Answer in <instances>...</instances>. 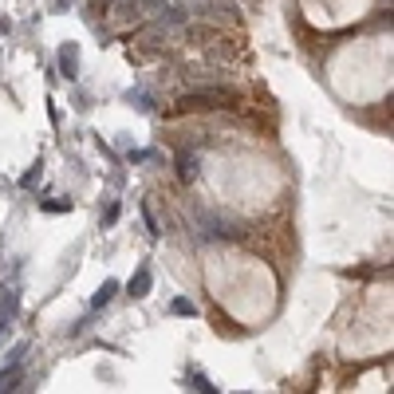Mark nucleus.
I'll return each instance as SVG.
<instances>
[{
    "instance_id": "obj_14",
    "label": "nucleus",
    "mask_w": 394,
    "mask_h": 394,
    "mask_svg": "<svg viewBox=\"0 0 394 394\" xmlns=\"http://www.w3.org/2000/svg\"><path fill=\"white\" fill-rule=\"evenodd\" d=\"M4 32H8V20H0V36H4Z\"/></svg>"
},
{
    "instance_id": "obj_15",
    "label": "nucleus",
    "mask_w": 394,
    "mask_h": 394,
    "mask_svg": "<svg viewBox=\"0 0 394 394\" xmlns=\"http://www.w3.org/2000/svg\"><path fill=\"white\" fill-rule=\"evenodd\" d=\"M4 323H8V320H0V327H4Z\"/></svg>"
},
{
    "instance_id": "obj_13",
    "label": "nucleus",
    "mask_w": 394,
    "mask_h": 394,
    "mask_svg": "<svg viewBox=\"0 0 394 394\" xmlns=\"http://www.w3.org/2000/svg\"><path fill=\"white\" fill-rule=\"evenodd\" d=\"M114 217H119V205H107V213H103V221L114 225Z\"/></svg>"
},
{
    "instance_id": "obj_3",
    "label": "nucleus",
    "mask_w": 394,
    "mask_h": 394,
    "mask_svg": "<svg viewBox=\"0 0 394 394\" xmlns=\"http://www.w3.org/2000/svg\"><path fill=\"white\" fill-rule=\"evenodd\" d=\"M55 60H60V75H63V79H75V75H79V44H63Z\"/></svg>"
},
{
    "instance_id": "obj_7",
    "label": "nucleus",
    "mask_w": 394,
    "mask_h": 394,
    "mask_svg": "<svg viewBox=\"0 0 394 394\" xmlns=\"http://www.w3.org/2000/svg\"><path fill=\"white\" fill-rule=\"evenodd\" d=\"M178 173H182V182H194V154L189 150L178 154Z\"/></svg>"
},
{
    "instance_id": "obj_4",
    "label": "nucleus",
    "mask_w": 394,
    "mask_h": 394,
    "mask_svg": "<svg viewBox=\"0 0 394 394\" xmlns=\"http://www.w3.org/2000/svg\"><path fill=\"white\" fill-rule=\"evenodd\" d=\"M150 288H154V276H150V268L142 264V268L130 276V284H126V296H135V300H142V296H150Z\"/></svg>"
},
{
    "instance_id": "obj_1",
    "label": "nucleus",
    "mask_w": 394,
    "mask_h": 394,
    "mask_svg": "<svg viewBox=\"0 0 394 394\" xmlns=\"http://www.w3.org/2000/svg\"><path fill=\"white\" fill-rule=\"evenodd\" d=\"M229 103H233V95H229V91L209 87V91H189V95H182L178 111H213V107H229Z\"/></svg>"
},
{
    "instance_id": "obj_11",
    "label": "nucleus",
    "mask_w": 394,
    "mask_h": 394,
    "mask_svg": "<svg viewBox=\"0 0 394 394\" xmlns=\"http://www.w3.org/2000/svg\"><path fill=\"white\" fill-rule=\"evenodd\" d=\"M40 209H48V213H67V209H71V201H40Z\"/></svg>"
},
{
    "instance_id": "obj_5",
    "label": "nucleus",
    "mask_w": 394,
    "mask_h": 394,
    "mask_svg": "<svg viewBox=\"0 0 394 394\" xmlns=\"http://www.w3.org/2000/svg\"><path fill=\"white\" fill-rule=\"evenodd\" d=\"M20 311V288H0V320H16Z\"/></svg>"
},
{
    "instance_id": "obj_9",
    "label": "nucleus",
    "mask_w": 394,
    "mask_h": 394,
    "mask_svg": "<svg viewBox=\"0 0 394 394\" xmlns=\"http://www.w3.org/2000/svg\"><path fill=\"white\" fill-rule=\"evenodd\" d=\"M40 173H44V166H40V162H36V166H28V170H24V178H20V185H24V189H28V185H36V178H40Z\"/></svg>"
},
{
    "instance_id": "obj_10",
    "label": "nucleus",
    "mask_w": 394,
    "mask_h": 394,
    "mask_svg": "<svg viewBox=\"0 0 394 394\" xmlns=\"http://www.w3.org/2000/svg\"><path fill=\"white\" fill-rule=\"evenodd\" d=\"M189 382H194V391H205V394H217V386H213V382H209V379H205V375H194V379H189Z\"/></svg>"
},
{
    "instance_id": "obj_2",
    "label": "nucleus",
    "mask_w": 394,
    "mask_h": 394,
    "mask_svg": "<svg viewBox=\"0 0 394 394\" xmlns=\"http://www.w3.org/2000/svg\"><path fill=\"white\" fill-rule=\"evenodd\" d=\"M24 355H28V343H16L8 363L0 367V391H16V382H20V367H24Z\"/></svg>"
},
{
    "instance_id": "obj_6",
    "label": "nucleus",
    "mask_w": 394,
    "mask_h": 394,
    "mask_svg": "<svg viewBox=\"0 0 394 394\" xmlns=\"http://www.w3.org/2000/svg\"><path fill=\"white\" fill-rule=\"evenodd\" d=\"M114 292H119V280H103V284H98V292L95 296H91V308H107V304H111V300H114Z\"/></svg>"
},
{
    "instance_id": "obj_8",
    "label": "nucleus",
    "mask_w": 394,
    "mask_h": 394,
    "mask_svg": "<svg viewBox=\"0 0 394 394\" xmlns=\"http://www.w3.org/2000/svg\"><path fill=\"white\" fill-rule=\"evenodd\" d=\"M170 308H173V316H197V304L194 300H185V296H178Z\"/></svg>"
},
{
    "instance_id": "obj_12",
    "label": "nucleus",
    "mask_w": 394,
    "mask_h": 394,
    "mask_svg": "<svg viewBox=\"0 0 394 394\" xmlns=\"http://www.w3.org/2000/svg\"><path fill=\"white\" fill-rule=\"evenodd\" d=\"M150 158H154L150 150H130V162H150Z\"/></svg>"
}]
</instances>
